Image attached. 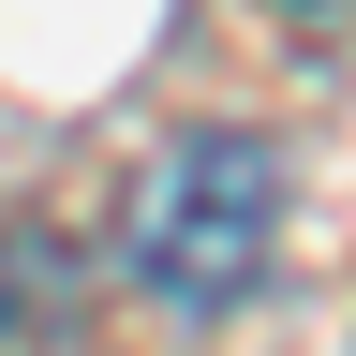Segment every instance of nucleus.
Wrapping results in <instances>:
<instances>
[{
	"label": "nucleus",
	"instance_id": "nucleus-1",
	"mask_svg": "<svg viewBox=\"0 0 356 356\" xmlns=\"http://www.w3.org/2000/svg\"><path fill=\"white\" fill-rule=\"evenodd\" d=\"M282 252V149L267 134H178L119 208V282L163 327H222Z\"/></svg>",
	"mask_w": 356,
	"mask_h": 356
},
{
	"label": "nucleus",
	"instance_id": "nucleus-2",
	"mask_svg": "<svg viewBox=\"0 0 356 356\" xmlns=\"http://www.w3.org/2000/svg\"><path fill=\"white\" fill-rule=\"evenodd\" d=\"M267 15H297V30H341V15H356V0H267Z\"/></svg>",
	"mask_w": 356,
	"mask_h": 356
}]
</instances>
